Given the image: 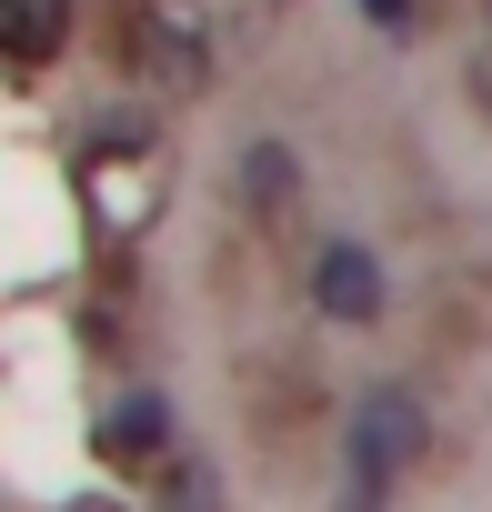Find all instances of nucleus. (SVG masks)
Instances as JSON below:
<instances>
[{"label":"nucleus","mask_w":492,"mask_h":512,"mask_svg":"<svg viewBox=\"0 0 492 512\" xmlns=\"http://www.w3.org/2000/svg\"><path fill=\"white\" fill-rule=\"evenodd\" d=\"M422 452V392H402V382H372L362 392V412H352V512H372L392 482H402V462Z\"/></svg>","instance_id":"obj_1"},{"label":"nucleus","mask_w":492,"mask_h":512,"mask_svg":"<svg viewBox=\"0 0 492 512\" xmlns=\"http://www.w3.org/2000/svg\"><path fill=\"white\" fill-rule=\"evenodd\" d=\"M312 302L332 312V322H382V262H372V251L352 241V231H332L322 251H312Z\"/></svg>","instance_id":"obj_2"},{"label":"nucleus","mask_w":492,"mask_h":512,"mask_svg":"<svg viewBox=\"0 0 492 512\" xmlns=\"http://www.w3.org/2000/svg\"><path fill=\"white\" fill-rule=\"evenodd\" d=\"M171 442V402L161 392H131L111 422H101V452H121V462H141V452H161Z\"/></svg>","instance_id":"obj_3"},{"label":"nucleus","mask_w":492,"mask_h":512,"mask_svg":"<svg viewBox=\"0 0 492 512\" xmlns=\"http://www.w3.org/2000/svg\"><path fill=\"white\" fill-rule=\"evenodd\" d=\"M51 41H61V0H11V61H21V71H41V61H51Z\"/></svg>","instance_id":"obj_4"},{"label":"nucleus","mask_w":492,"mask_h":512,"mask_svg":"<svg viewBox=\"0 0 492 512\" xmlns=\"http://www.w3.org/2000/svg\"><path fill=\"white\" fill-rule=\"evenodd\" d=\"M151 502H161V512H221V492H211L201 462H171V472L151 482Z\"/></svg>","instance_id":"obj_5"},{"label":"nucleus","mask_w":492,"mask_h":512,"mask_svg":"<svg viewBox=\"0 0 492 512\" xmlns=\"http://www.w3.org/2000/svg\"><path fill=\"white\" fill-rule=\"evenodd\" d=\"M241 191H252V211H272V201L292 191V151H282V141H262V151H252V171H241Z\"/></svg>","instance_id":"obj_6"},{"label":"nucleus","mask_w":492,"mask_h":512,"mask_svg":"<svg viewBox=\"0 0 492 512\" xmlns=\"http://www.w3.org/2000/svg\"><path fill=\"white\" fill-rule=\"evenodd\" d=\"M362 11H372L382 31H402V21H412V0H362Z\"/></svg>","instance_id":"obj_7"}]
</instances>
